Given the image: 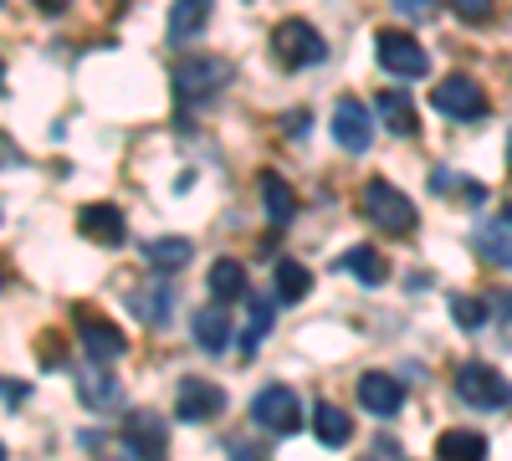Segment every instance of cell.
I'll use <instances>...</instances> for the list:
<instances>
[{
  "mask_svg": "<svg viewBox=\"0 0 512 461\" xmlns=\"http://www.w3.org/2000/svg\"><path fill=\"white\" fill-rule=\"evenodd\" d=\"M359 205H364V216H369L379 231H390V236H415V226H420L410 195L395 190L390 180H369L364 195H359Z\"/></svg>",
  "mask_w": 512,
  "mask_h": 461,
  "instance_id": "cell-1",
  "label": "cell"
},
{
  "mask_svg": "<svg viewBox=\"0 0 512 461\" xmlns=\"http://www.w3.org/2000/svg\"><path fill=\"white\" fill-rule=\"evenodd\" d=\"M226 82H231V62H221V57H185L175 67V98L185 108L190 103H210Z\"/></svg>",
  "mask_w": 512,
  "mask_h": 461,
  "instance_id": "cell-2",
  "label": "cell"
},
{
  "mask_svg": "<svg viewBox=\"0 0 512 461\" xmlns=\"http://www.w3.org/2000/svg\"><path fill=\"white\" fill-rule=\"evenodd\" d=\"M272 52H277V62L292 72V67H318L323 57H328V41L308 26V21H282L277 31H272Z\"/></svg>",
  "mask_w": 512,
  "mask_h": 461,
  "instance_id": "cell-3",
  "label": "cell"
},
{
  "mask_svg": "<svg viewBox=\"0 0 512 461\" xmlns=\"http://www.w3.org/2000/svg\"><path fill=\"white\" fill-rule=\"evenodd\" d=\"M374 57H379L384 72H395V77H425V67H431L425 47H420L410 31H400V26H384L374 36Z\"/></svg>",
  "mask_w": 512,
  "mask_h": 461,
  "instance_id": "cell-4",
  "label": "cell"
},
{
  "mask_svg": "<svg viewBox=\"0 0 512 461\" xmlns=\"http://www.w3.org/2000/svg\"><path fill=\"white\" fill-rule=\"evenodd\" d=\"M456 395H461L466 405H477V410H502V405H512V385L502 380L492 364H477V359L456 369Z\"/></svg>",
  "mask_w": 512,
  "mask_h": 461,
  "instance_id": "cell-5",
  "label": "cell"
},
{
  "mask_svg": "<svg viewBox=\"0 0 512 461\" xmlns=\"http://www.w3.org/2000/svg\"><path fill=\"white\" fill-rule=\"evenodd\" d=\"M431 103L446 118H487V88L466 72H456V77L441 82V88H431Z\"/></svg>",
  "mask_w": 512,
  "mask_h": 461,
  "instance_id": "cell-6",
  "label": "cell"
},
{
  "mask_svg": "<svg viewBox=\"0 0 512 461\" xmlns=\"http://www.w3.org/2000/svg\"><path fill=\"white\" fill-rule=\"evenodd\" d=\"M251 421L272 431V436H292L297 426H303V415H297V395L287 385H267L262 395L251 400Z\"/></svg>",
  "mask_w": 512,
  "mask_h": 461,
  "instance_id": "cell-7",
  "label": "cell"
},
{
  "mask_svg": "<svg viewBox=\"0 0 512 461\" xmlns=\"http://www.w3.org/2000/svg\"><path fill=\"white\" fill-rule=\"evenodd\" d=\"M123 451L134 456V461L164 456V451H169V426H164V415H154V410L128 415V421H123Z\"/></svg>",
  "mask_w": 512,
  "mask_h": 461,
  "instance_id": "cell-8",
  "label": "cell"
},
{
  "mask_svg": "<svg viewBox=\"0 0 512 461\" xmlns=\"http://www.w3.org/2000/svg\"><path fill=\"white\" fill-rule=\"evenodd\" d=\"M77 333H82V349H88V359H98V364H113V359H123V349H128L123 328L108 323V318H98V313H88V308H77Z\"/></svg>",
  "mask_w": 512,
  "mask_h": 461,
  "instance_id": "cell-9",
  "label": "cell"
},
{
  "mask_svg": "<svg viewBox=\"0 0 512 461\" xmlns=\"http://www.w3.org/2000/svg\"><path fill=\"white\" fill-rule=\"evenodd\" d=\"M77 395H82V405H88V410L108 415V410L123 405V380H118V374H108V364L93 359V369L77 374Z\"/></svg>",
  "mask_w": 512,
  "mask_h": 461,
  "instance_id": "cell-10",
  "label": "cell"
},
{
  "mask_svg": "<svg viewBox=\"0 0 512 461\" xmlns=\"http://www.w3.org/2000/svg\"><path fill=\"white\" fill-rule=\"evenodd\" d=\"M77 231L88 236V241H98V246H123V236H128L123 211H118V205H108V200L82 205V211H77Z\"/></svg>",
  "mask_w": 512,
  "mask_h": 461,
  "instance_id": "cell-11",
  "label": "cell"
},
{
  "mask_svg": "<svg viewBox=\"0 0 512 461\" xmlns=\"http://www.w3.org/2000/svg\"><path fill=\"white\" fill-rule=\"evenodd\" d=\"M369 108L359 103V98H338V108H333V139L344 144L349 154H364L369 149Z\"/></svg>",
  "mask_w": 512,
  "mask_h": 461,
  "instance_id": "cell-12",
  "label": "cell"
},
{
  "mask_svg": "<svg viewBox=\"0 0 512 461\" xmlns=\"http://www.w3.org/2000/svg\"><path fill=\"white\" fill-rule=\"evenodd\" d=\"M226 410V390L210 385V380H185L180 385V400H175V415L180 421H210V415Z\"/></svg>",
  "mask_w": 512,
  "mask_h": 461,
  "instance_id": "cell-13",
  "label": "cell"
},
{
  "mask_svg": "<svg viewBox=\"0 0 512 461\" xmlns=\"http://www.w3.org/2000/svg\"><path fill=\"white\" fill-rule=\"evenodd\" d=\"M374 113L384 118V129L400 134V139H415V134H420V113H415L410 93H400V88H384V93L374 98Z\"/></svg>",
  "mask_w": 512,
  "mask_h": 461,
  "instance_id": "cell-14",
  "label": "cell"
},
{
  "mask_svg": "<svg viewBox=\"0 0 512 461\" xmlns=\"http://www.w3.org/2000/svg\"><path fill=\"white\" fill-rule=\"evenodd\" d=\"M359 400H364V410H369V415H395V410L405 405V385L395 380V374L369 369L364 380H359Z\"/></svg>",
  "mask_w": 512,
  "mask_h": 461,
  "instance_id": "cell-15",
  "label": "cell"
},
{
  "mask_svg": "<svg viewBox=\"0 0 512 461\" xmlns=\"http://www.w3.org/2000/svg\"><path fill=\"white\" fill-rule=\"evenodd\" d=\"M231 313H226V298H216L210 308H200L195 313V344L205 349V354H221L226 344H231Z\"/></svg>",
  "mask_w": 512,
  "mask_h": 461,
  "instance_id": "cell-16",
  "label": "cell"
},
{
  "mask_svg": "<svg viewBox=\"0 0 512 461\" xmlns=\"http://www.w3.org/2000/svg\"><path fill=\"white\" fill-rule=\"evenodd\" d=\"M128 308H134L139 323L164 328L169 323V308H175V292H169V287H134V292H128Z\"/></svg>",
  "mask_w": 512,
  "mask_h": 461,
  "instance_id": "cell-17",
  "label": "cell"
},
{
  "mask_svg": "<svg viewBox=\"0 0 512 461\" xmlns=\"http://www.w3.org/2000/svg\"><path fill=\"white\" fill-rule=\"evenodd\" d=\"M246 328H241V354L251 359L256 349H262V339H267V333H272V298H262V292H246Z\"/></svg>",
  "mask_w": 512,
  "mask_h": 461,
  "instance_id": "cell-18",
  "label": "cell"
},
{
  "mask_svg": "<svg viewBox=\"0 0 512 461\" xmlns=\"http://www.w3.org/2000/svg\"><path fill=\"white\" fill-rule=\"evenodd\" d=\"M313 431H318L323 446H349V441H354V421H349L338 405H328V400L313 405Z\"/></svg>",
  "mask_w": 512,
  "mask_h": 461,
  "instance_id": "cell-19",
  "label": "cell"
},
{
  "mask_svg": "<svg viewBox=\"0 0 512 461\" xmlns=\"http://www.w3.org/2000/svg\"><path fill=\"white\" fill-rule=\"evenodd\" d=\"M205 21H210V0H175V6H169V36L175 41L200 36Z\"/></svg>",
  "mask_w": 512,
  "mask_h": 461,
  "instance_id": "cell-20",
  "label": "cell"
},
{
  "mask_svg": "<svg viewBox=\"0 0 512 461\" xmlns=\"http://www.w3.org/2000/svg\"><path fill=\"white\" fill-rule=\"evenodd\" d=\"M190 251H195V246H190L185 236H159V241L144 246V262H149L154 272H180V267L190 262Z\"/></svg>",
  "mask_w": 512,
  "mask_h": 461,
  "instance_id": "cell-21",
  "label": "cell"
},
{
  "mask_svg": "<svg viewBox=\"0 0 512 461\" xmlns=\"http://www.w3.org/2000/svg\"><path fill=\"white\" fill-rule=\"evenodd\" d=\"M210 292H216V298H226V303H241L246 292H251L246 267H241V262H231V257H221L216 267H210Z\"/></svg>",
  "mask_w": 512,
  "mask_h": 461,
  "instance_id": "cell-22",
  "label": "cell"
},
{
  "mask_svg": "<svg viewBox=\"0 0 512 461\" xmlns=\"http://www.w3.org/2000/svg\"><path fill=\"white\" fill-rule=\"evenodd\" d=\"M436 456H446V461H482L487 456V436L482 431H446L436 441Z\"/></svg>",
  "mask_w": 512,
  "mask_h": 461,
  "instance_id": "cell-23",
  "label": "cell"
},
{
  "mask_svg": "<svg viewBox=\"0 0 512 461\" xmlns=\"http://www.w3.org/2000/svg\"><path fill=\"white\" fill-rule=\"evenodd\" d=\"M262 200H267V216L277 226H287L297 216V195H292V185L282 175H262Z\"/></svg>",
  "mask_w": 512,
  "mask_h": 461,
  "instance_id": "cell-24",
  "label": "cell"
},
{
  "mask_svg": "<svg viewBox=\"0 0 512 461\" xmlns=\"http://www.w3.org/2000/svg\"><path fill=\"white\" fill-rule=\"evenodd\" d=\"M477 246H482L487 262L512 267V221H487V226L477 231Z\"/></svg>",
  "mask_w": 512,
  "mask_h": 461,
  "instance_id": "cell-25",
  "label": "cell"
},
{
  "mask_svg": "<svg viewBox=\"0 0 512 461\" xmlns=\"http://www.w3.org/2000/svg\"><path fill=\"white\" fill-rule=\"evenodd\" d=\"M277 298L282 303H303L308 292H313V272L303 267V262H277Z\"/></svg>",
  "mask_w": 512,
  "mask_h": 461,
  "instance_id": "cell-26",
  "label": "cell"
},
{
  "mask_svg": "<svg viewBox=\"0 0 512 461\" xmlns=\"http://www.w3.org/2000/svg\"><path fill=\"white\" fill-rule=\"evenodd\" d=\"M344 267L364 282V287H374V282H384V272H390V267H384V257H379V251L374 246H349L344 251Z\"/></svg>",
  "mask_w": 512,
  "mask_h": 461,
  "instance_id": "cell-27",
  "label": "cell"
},
{
  "mask_svg": "<svg viewBox=\"0 0 512 461\" xmlns=\"http://www.w3.org/2000/svg\"><path fill=\"white\" fill-rule=\"evenodd\" d=\"M451 318H456L461 328H482V323L492 318V303L472 298V292H451Z\"/></svg>",
  "mask_w": 512,
  "mask_h": 461,
  "instance_id": "cell-28",
  "label": "cell"
},
{
  "mask_svg": "<svg viewBox=\"0 0 512 461\" xmlns=\"http://www.w3.org/2000/svg\"><path fill=\"white\" fill-rule=\"evenodd\" d=\"M390 6L400 16H410V21H431L436 16V0H390Z\"/></svg>",
  "mask_w": 512,
  "mask_h": 461,
  "instance_id": "cell-29",
  "label": "cell"
},
{
  "mask_svg": "<svg viewBox=\"0 0 512 461\" xmlns=\"http://www.w3.org/2000/svg\"><path fill=\"white\" fill-rule=\"evenodd\" d=\"M451 11L461 21H487L492 16V0H451Z\"/></svg>",
  "mask_w": 512,
  "mask_h": 461,
  "instance_id": "cell-30",
  "label": "cell"
},
{
  "mask_svg": "<svg viewBox=\"0 0 512 461\" xmlns=\"http://www.w3.org/2000/svg\"><path fill=\"white\" fill-rule=\"evenodd\" d=\"M492 313H497V318L512 328V292H497V298H492Z\"/></svg>",
  "mask_w": 512,
  "mask_h": 461,
  "instance_id": "cell-31",
  "label": "cell"
},
{
  "mask_svg": "<svg viewBox=\"0 0 512 461\" xmlns=\"http://www.w3.org/2000/svg\"><path fill=\"white\" fill-rule=\"evenodd\" d=\"M11 159H16V144H11L6 134H0V164H11Z\"/></svg>",
  "mask_w": 512,
  "mask_h": 461,
  "instance_id": "cell-32",
  "label": "cell"
},
{
  "mask_svg": "<svg viewBox=\"0 0 512 461\" xmlns=\"http://www.w3.org/2000/svg\"><path fill=\"white\" fill-rule=\"evenodd\" d=\"M507 170H512V139H507Z\"/></svg>",
  "mask_w": 512,
  "mask_h": 461,
  "instance_id": "cell-33",
  "label": "cell"
},
{
  "mask_svg": "<svg viewBox=\"0 0 512 461\" xmlns=\"http://www.w3.org/2000/svg\"><path fill=\"white\" fill-rule=\"evenodd\" d=\"M0 88H6V67H0Z\"/></svg>",
  "mask_w": 512,
  "mask_h": 461,
  "instance_id": "cell-34",
  "label": "cell"
},
{
  "mask_svg": "<svg viewBox=\"0 0 512 461\" xmlns=\"http://www.w3.org/2000/svg\"><path fill=\"white\" fill-rule=\"evenodd\" d=\"M0 287H6V272H0Z\"/></svg>",
  "mask_w": 512,
  "mask_h": 461,
  "instance_id": "cell-35",
  "label": "cell"
},
{
  "mask_svg": "<svg viewBox=\"0 0 512 461\" xmlns=\"http://www.w3.org/2000/svg\"><path fill=\"white\" fill-rule=\"evenodd\" d=\"M507 221H512V205H507Z\"/></svg>",
  "mask_w": 512,
  "mask_h": 461,
  "instance_id": "cell-36",
  "label": "cell"
},
{
  "mask_svg": "<svg viewBox=\"0 0 512 461\" xmlns=\"http://www.w3.org/2000/svg\"><path fill=\"white\" fill-rule=\"evenodd\" d=\"M0 456H6V446H0Z\"/></svg>",
  "mask_w": 512,
  "mask_h": 461,
  "instance_id": "cell-37",
  "label": "cell"
},
{
  "mask_svg": "<svg viewBox=\"0 0 512 461\" xmlns=\"http://www.w3.org/2000/svg\"><path fill=\"white\" fill-rule=\"evenodd\" d=\"M0 6H6V0H0Z\"/></svg>",
  "mask_w": 512,
  "mask_h": 461,
  "instance_id": "cell-38",
  "label": "cell"
}]
</instances>
